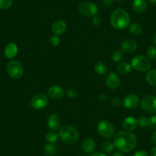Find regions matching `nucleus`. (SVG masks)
<instances>
[{
    "mask_svg": "<svg viewBox=\"0 0 156 156\" xmlns=\"http://www.w3.org/2000/svg\"><path fill=\"white\" fill-rule=\"evenodd\" d=\"M115 147L122 153H128L135 149L137 145V138L129 131L119 132L113 139Z\"/></svg>",
    "mask_w": 156,
    "mask_h": 156,
    "instance_id": "f257e3e1",
    "label": "nucleus"
},
{
    "mask_svg": "<svg viewBox=\"0 0 156 156\" xmlns=\"http://www.w3.org/2000/svg\"><path fill=\"white\" fill-rule=\"evenodd\" d=\"M110 24L116 30L125 29L130 24L129 15L122 9H115L110 16Z\"/></svg>",
    "mask_w": 156,
    "mask_h": 156,
    "instance_id": "f03ea898",
    "label": "nucleus"
},
{
    "mask_svg": "<svg viewBox=\"0 0 156 156\" xmlns=\"http://www.w3.org/2000/svg\"><path fill=\"white\" fill-rule=\"evenodd\" d=\"M60 139L64 143L68 145H73L79 140V133L75 127L72 126H64L59 129Z\"/></svg>",
    "mask_w": 156,
    "mask_h": 156,
    "instance_id": "7ed1b4c3",
    "label": "nucleus"
},
{
    "mask_svg": "<svg viewBox=\"0 0 156 156\" xmlns=\"http://www.w3.org/2000/svg\"><path fill=\"white\" fill-rule=\"evenodd\" d=\"M131 66L133 69L139 72L148 71L151 66V62L148 57L139 55L133 58Z\"/></svg>",
    "mask_w": 156,
    "mask_h": 156,
    "instance_id": "20e7f679",
    "label": "nucleus"
},
{
    "mask_svg": "<svg viewBox=\"0 0 156 156\" xmlns=\"http://www.w3.org/2000/svg\"><path fill=\"white\" fill-rule=\"evenodd\" d=\"M6 70L9 76L12 79H19L24 73L23 66L16 60H12L7 64Z\"/></svg>",
    "mask_w": 156,
    "mask_h": 156,
    "instance_id": "39448f33",
    "label": "nucleus"
},
{
    "mask_svg": "<svg viewBox=\"0 0 156 156\" xmlns=\"http://www.w3.org/2000/svg\"><path fill=\"white\" fill-rule=\"evenodd\" d=\"M97 131L101 137L106 139H111L115 134V129L112 124L106 119L100 121L97 126Z\"/></svg>",
    "mask_w": 156,
    "mask_h": 156,
    "instance_id": "423d86ee",
    "label": "nucleus"
},
{
    "mask_svg": "<svg viewBox=\"0 0 156 156\" xmlns=\"http://www.w3.org/2000/svg\"><path fill=\"white\" fill-rule=\"evenodd\" d=\"M141 107L148 113H156V96L147 95L141 101Z\"/></svg>",
    "mask_w": 156,
    "mask_h": 156,
    "instance_id": "0eeeda50",
    "label": "nucleus"
},
{
    "mask_svg": "<svg viewBox=\"0 0 156 156\" xmlns=\"http://www.w3.org/2000/svg\"><path fill=\"white\" fill-rule=\"evenodd\" d=\"M79 12L83 16L87 17H94L98 12V7L95 3L91 2H83L79 5Z\"/></svg>",
    "mask_w": 156,
    "mask_h": 156,
    "instance_id": "6e6552de",
    "label": "nucleus"
},
{
    "mask_svg": "<svg viewBox=\"0 0 156 156\" xmlns=\"http://www.w3.org/2000/svg\"><path fill=\"white\" fill-rule=\"evenodd\" d=\"M30 104L34 109H43L48 105V97L44 94H38L32 97Z\"/></svg>",
    "mask_w": 156,
    "mask_h": 156,
    "instance_id": "1a4fd4ad",
    "label": "nucleus"
},
{
    "mask_svg": "<svg viewBox=\"0 0 156 156\" xmlns=\"http://www.w3.org/2000/svg\"><path fill=\"white\" fill-rule=\"evenodd\" d=\"M139 98L137 95L134 94H130L126 96L122 100V104L126 109H134L139 106Z\"/></svg>",
    "mask_w": 156,
    "mask_h": 156,
    "instance_id": "9d476101",
    "label": "nucleus"
},
{
    "mask_svg": "<svg viewBox=\"0 0 156 156\" xmlns=\"http://www.w3.org/2000/svg\"><path fill=\"white\" fill-rule=\"evenodd\" d=\"M106 84L110 89H117L121 84L120 77L115 73H108L106 77Z\"/></svg>",
    "mask_w": 156,
    "mask_h": 156,
    "instance_id": "9b49d317",
    "label": "nucleus"
},
{
    "mask_svg": "<svg viewBox=\"0 0 156 156\" xmlns=\"http://www.w3.org/2000/svg\"><path fill=\"white\" fill-rule=\"evenodd\" d=\"M47 124L51 130L56 131L60 129L61 126V119L56 113H51L48 116Z\"/></svg>",
    "mask_w": 156,
    "mask_h": 156,
    "instance_id": "f8f14e48",
    "label": "nucleus"
},
{
    "mask_svg": "<svg viewBox=\"0 0 156 156\" xmlns=\"http://www.w3.org/2000/svg\"><path fill=\"white\" fill-rule=\"evenodd\" d=\"M48 96L52 100H60L64 96V90L61 87L54 85L48 90Z\"/></svg>",
    "mask_w": 156,
    "mask_h": 156,
    "instance_id": "ddd939ff",
    "label": "nucleus"
},
{
    "mask_svg": "<svg viewBox=\"0 0 156 156\" xmlns=\"http://www.w3.org/2000/svg\"><path fill=\"white\" fill-rule=\"evenodd\" d=\"M137 42L134 39L128 38L126 39L121 43V49L123 52L127 54H130L134 52L137 49Z\"/></svg>",
    "mask_w": 156,
    "mask_h": 156,
    "instance_id": "4468645a",
    "label": "nucleus"
},
{
    "mask_svg": "<svg viewBox=\"0 0 156 156\" xmlns=\"http://www.w3.org/2000/svg\"><path fill=\"white\" fill-rule=\"evenodd\" d=\"M82 150L87 154H92L96 149V142L92 138H86L81 144Z\"/></svg>",
    "mask_w": 156,
    "mask_h": 156,
    "instance_id": "2eb2a0df",
    "label": "nucleus"
},
{
    "mask_svg": "<svg viewBox=\"0 0 156 156\" xmlns=\"http://www.w3.org/2000/svg\"><path fill=\"white\" fill-rule=\"evenodd\" d=\"M138 126V119L133 116H129L124 119L122 122V127L126 131L132 132Z\"/></svg>",
    "mask_w": 156,
    "mask_h": 156,
    "instance_id": "dca6fc26",
    "label": "nucleus"
},
{
    "mask_svg": "<svg viewBox=\"0 0 156 156\" xmlns=\"http://www.w3.org/2000/svg\"><path fill=\"white\" fill-rule=\"evenodd\" d=\"M66 29H67V24L63 20H58L54 22L51 26V31L55 35H60L63 34Z\"/></svg>",
    "mask_w": 156,
    "mask_h": 156,
    "instance_id": "f3484780",
    "label": "nucleus"
},
{
    "mask_svg": "<svg viewBox=\"0 0 156 156\" xmlns=\"http://www.w3.org/2000/svg\"><path fill=\"white\" fill-rule=\"evenodd\" d=\"M148 2L147 0H134L132 5L133 11L136 13H142L147 9Z\"/></svg>",
    "mask_w": 156,
    "mask_h": 156,
    "instance_id": "a211bd4d",
    "label": "nucleus"
},
{
    "mask_svg": "<svg viewBox=\"0 0 156 156\" xmlns=\"http://www.w3.org/2000/svg\"><path fill=\"white\" fill-rule=\"evenodd\" d=\"M18 51V46L15 43H9L5 48V55L9 59H12L17 55Z\"/></svg>",
    "mask_w": 156,
    "mask_h": 156,
    "instance_id": "6ab92c4d",
    "label": "nucleus"
},
{
    "mask_svg": "<svg viewBox=\"0 0 156 156\" xmlns=\"http://www.w3.org/2000/svg\"><path fill=\"white\" fill-rule=\"evenodd\" d=\"M132 66L131 64H128L126 62H121L119 65L117 66V72L118 73L122 76H125V75L129 74L131 71Z\"/></svg>",
    "mask_w": 156,
    "mask_h": 156,
    "instance_id": "aec40b11",
    "label": "nucleus"
},
{
    "mask_svg": "<svg viewBox=\"0 0 156 156\" xmlns=\"http://www.w3.org/2000/svg\"><path fill=\"white\" fill-rule=\"evenodd\" d=\"M44 154L48 156H55L58 154V148L54 143H47L44 146Z\"/></svg>",
    "mask_w": 156,
    "mask_h": 156,
    "instance_id": "412c9836",
    "label": "nucleus"
},
{
    "mask_svg": "<svg viewBox=\"0 0 156 156\" xmlns=\"http://www.w3.org/2000/svg\"><path fill=\"white\" fill-rule=\"evenodd\" d=\"M145 80L147 83L151 86L156 87V69L148 70L145 76Z\"/></svg>",
    "mask_w": 156,
    "mask_h": 156,
    "instance_id": "4be33fe9",
    "label": "nucleus"
},
{
    "mask_svg": "<svg viewBox=\"0 0 156 156\" xmlns=\"http://www.w3.org/2000/svg\"><path fill=\"white\" fill-rule=\"evenodd\" d=\"M94 70L98 74L103 75L107 72L108 67L106 63L103 62V61H99L94 65Z\"/></svg>",
    "mask_w": 156,
    "mask_h": 156,
    "instance_id": "5701e85b",
    "label": "nucleus"
},
{
    "mask_svg": "<svg viewBox=\"0 0 156 156\" xmlns=\"http://www.w3.org/2000/svg\"><path fill=\"white\" fill-rule=\"evenodd\" d=\"M129 32L133 35H139L142 32V27L141 26L140 24L137 23V22H133L129 25Z\"/></svg>",
    "mask_w": 156,
    "mask_h": 156,
    "instance_id": "b1692460",
    "label": "nucleus"
},
{
    "mask_svg": "<svg viewBox=\"0 0 156 156\" xmlns=\"http://www.w3.org/2000/svg\"><path fill=\"white\" fill-rule=\"evenodd\" d=\"M115 145H114L113 142L110 140H106L105 142H103L101 145V148L105 153H111L114 151L115 149Z\"/></svg>",
    "mask_w": 156,
    "mask_h": 156,
    "instance_id": "393cba45",
    "label": "nucleus"
},
{
    "mask_svg": "<svg viewBox=\"0 0 156 156\" xmlns=\"http://www.w3.org/2000/svg\"><path fill=\"white\" fill-rule=\"evenodd\" d=\"M58 138H59V135L56 132L54 131V130L48 132L45 136L46 141L49 142V143H55V142L58 141Z\"/></svg>",
    "mask_w": 156,
    "mask_h": 156,
    "instance_id": "a878e982",
    "label": "nucleus"
},
{
    "mask_svg": "<svg viewBox=\"0 0 156 156\" xmlns=\"http://www.w3.org/2000/svg\"><path fill=\"white\" fill-rule=\"evenodd\" d=\"M147 56L149 59L155 60L156 59V46L151 45L147 49Z\"/></svg>",
    "mask_w": 156,
    "mask_h": 156,
    "instance_id": "bb28decb",
    "label": "nucleus"
},
{
    "mask_svg": "<svg viewBox=\"0 0 156 156\" xmlns=\"http://www.w3.org/2000/svg\"><path fill=\"white\" fill-rule=\"evenodd\" d=\"M111 58L114 62H119L123 58V53L121 51H114L111 55Z\"/></svg>",
    "mask_w": 156,
    "mask_h": 156,
    "instance_id": "cd10ccee",
    "label": "nucleus"
},
{
    "mask_svg": "<svg viewBox=\"0 0 156 156\" xmlns=\"http://www.w3.org/2000/svg\"><path fill=\"white\" fill-rule=\"evenodd\" d=\"M13 0H0V9H8L11 8Z\"/></svg>",
    "mask_w": 156,
    "mask_h": 156,
    "instance_id": "c85d7f7f",
    "label": "nucleus"
},
{
    "mask_svg": "<svg viewBox=\"0 0 156 156\" xmlns=\"http://www.w3.org/2000/svg\"><path fill=\"white\" fill-rule=\"evenodd\" d=\"M67 95L68 98L70 99H75L78 97V92L74 88H68L67 90Z\"/></svg>",
    "mask_w": 156,
    "mask_h": 156,
    "instance_id": "c756f323",
    "label": "nucleus"
},
{
    "mask_svg": "<svg viewBox=\"0 0 156 156\" xmlns=\"http://www.w3.org/2000/svg\"><path fill=\"white\" fill-rule=\"evenodd\" d=\"M148 119L146 116H141L138 119V125H139L141 128H146L148 127Z\"/></svg>",
    "mask_w": 156,
    "mask_h": 156,
    "instance_id": "7c9ffc66",
    "label": "nucleus"
},
{
    "mask_svg": "<svg viewBox=\"0 0 156 156\" xmlns=\"http://www.w3.org/2000/svg\"><path fill=\"white\" fill-rule=\"evenodd\" d=\"M148 127L151 129H156V115H152L148 119Z\"/></svg>",
    "mask_w": 156,
    "mask_h": 156,
    "instance_id": "2f4dec72",
    "label": "nucleus"
},
{
    "mask_svg": "<svg viewBox=\"0 0 156 156\" xmlns=\"http://www.w3.org/2000/svg\"><path fill=\"white\" fill-rule=\"evenodd\" d=\"M110 104L111 106H113V107L115 108L119 107V106H120L121 104H122V100H121V99L119 98V97H115L110 100Z\"/></svg>",
    "mask_w": 156,
    "mask_h": 156,
    "instance_id": "473e14b6",
    "label": "nucleus"
},
{
    "mask_svg": "<svg viewBox=\"0 0 156 156\" xmlns=\"http://www.w3.org/2000/svg\"><path fill=\"white\" fill-rule=\"evenodd\" d=\"M61 42V38L58 35H53L50 38V43L52 46H58Z\"/></svg>",
    "mask_w": 156,
    "mask_h": 156,
    "instance_id": "72a5a7b5",
    "label": "nucleus"
},
{
    "mask_svg": "<svg viewBox=\"0 0 156 156\" xmlns=\"http://www.w3.org/2000/svg\"><path fill=\"white\" fill-rule=\"evenodd\" d=\"M93 23H94V26L96 27H100L102 24V19L101 18L99 17V16H94V19H93Z\"/></svg>",
    "mask_w": 156,
    "mask_h": 156,
    "instance_id": "f704fd0d",
    "label": "nucleus"
},
{
    "mask_svg": "<svg viewBox=\"0 0 156 156\" xmlns=\"http://www.w3.org/2000/svg\"><path fill=\"white\" fill-rule=\"evenodd\" d=\"M133 156H149L148 155V152L145 150H139V151H136L134 154H133Z\"/></svg>",
    "mask_w": 156,
    "mask_h": 156,
    "instance_id": "c9c22d12",
    "label": "nucleus"
},
{
    "mask_svg": "<svg viewBox=\"0 0 156 156\" xmlns=\"http://www.w3.org/2000/svg\"><path fill=\"white\" fill-rule=\"evenodd\" d=\"M114 0H103V4L105 7L106 8H109V7H111L113 4Z\"/></svg>",
    "mask_w": 156,
    "mask_h": 156,
    "instance_id": "e433bc0d",
    "label": "nucleus"
},
{
    "mask_svg": "<svg viewBox=\"0 0 156 156\" xmlns=\"http://www.w3.org/2000/svg\"><path fill=\"white\" fill-rule=\"evenodd\" d=\"M98 99L100 100V101L104 102V101H106V100H107L108 97L106 94H100V95H99Z\"/></svg>",
    "mask_w": 156,
    "mask_h": 156,
    "instance_id": "4c0bfd02",
    "label": "nucleus"
},
{
    "mask_svg": "<svg viewBox=\"0 0 156 156\" xmlns=\"http://www.w3.org/2000/svg\"><path fill=\"white\" fill-rule=\"evenodd\" d=\"M148 155L149 156H156V146L153 147V148L150 150V152H149V154H148Z\"/></svg>",
    "mask_w": 156,
    "mask_h": 156,
    "instance_id": "58836bf2",
    "label": "nucleus"
},
{
    "mask_svg": "<svg viewBox=\"0 0 156 156\" xmlns=\"http://www.w3.org/2000/svg\"><path fill=\"white\" fill-rule=\"evenodd\" d=\"M90 156H107V155H106L105 153H103V152H95V153H92V154H90Z\"/></svg>",
    "mask_w": 156,
    "mask_h": 156,
    "instance_id": "ea45409f",
    "label": "nucleus"
},
{
    "mask_svg": "<svg viewBox=\"0 0 156 156\" xmlns=\"http://www.w3.org/2000/svg\"><path fill=\"white\" fill-rule=\"evenodd\" d=\"M151 141L154 145H156V131H154L151 136Z\"/></svg>",
    "mask_w": 156,
    "mask_h": 156,
    "instance_id": "a19ab883",
    "label": "nucleus"
},
{
    "mask_svg": "<svg viewBox=\"0 0 156 156\" xmlns=\"http://www.w3.org/2000/svg\"><path fill=\"white\" fill-rule=\"evenodd\" d=\"M112 156H124V154L121 151H115V153L112 154Z\"/></svg>",
    "mask_w": 156,
    "mask_h": 156,
    "instance_id": "79ce46f5",
    "label": "nucleus"
},
{
    "mask_svg": "<svg viewBox=\"0 0 156 156\" xmlns=\"http://www.w3.org/2000/svg\"><path fill=\"white\" fill-rule=\"evenodd\" d=\"M152 43L154 46H156V33L153 35L152 37Z\"/></svg>",
    "mask_w": 156,
    "mask_h": 156,
    "instance_id": "37998d69",
    "label": "nucleus"
},
{
    "mask_svg": "<svg viewBox=\"0 0 156 156\" xmlns=\"http://www.w3.org/2000/svg\"><path fill=\"white\" fill-rule=\"evenodd\" d=\"M148 2L153 5H156V0H148Z\"/></svg>",
    "mask_w": 156,
    "mask_h": 156,
    "instance_id": "c03bdc74",
    "label": "nucleus"
},
{
    "mask_svg": "<svg viewBox=\"0 0 156 156\" xmlns=\"http://www.w3.org/2000/svg\"><path fill=\"white\" fill-rule=\"evenodd\" d=\"M117 1H123V0H117Z\"/></svg>",
    "mask_w": 156,
    "mask_h": 156,
    "instance_id": "a18cd8bd",
    "label": "nucleus"
},
{
    "mask_svg": "<svg viewBox=\"0 0 156 156\" xmlns=\"http://www.w3.org/2000/svg\"><path fill=\"white\" fill-rule=\"evenodd\" d=\"M155 93H156V91H155Z\"/></svg>",
    "mask_w": 156,
    "mask_h": 156,
    "instance_id": "49530a36",
    "label": "nucleus"
}]
</instances>
